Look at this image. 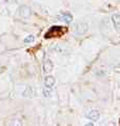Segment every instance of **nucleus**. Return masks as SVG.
<instances>
[{
    "instance_id": "1",
    "label": "nucleus",
    "mask_w": 120,
    "mask_h": 126,
    "mask_svg": "<svg viewBox=\"0 0 120 126\" xmlns=\"http://www.w3.org/2000/svg\"><path fill=\"white\" fill-rule=\"evenodd\" d=\"M63 33L62 27L60 26H53L50 29V31L45 34V38H52V37H59Z\"/></svg>"
},
{
    "instance_id": "2",
    "label": "nucleus",
    "mask_w": 120,
    "mask_h": 126,
    "mask_svg": "<svg viewBox=\"0 0 120 126\" xmlns=\"http://www.w3.org/2000/svg\"><path fill=\"white\" fill-rule=\"evenodd\" d=\"M18 12H19V15L21 17H24V18H27V17H30L31 16V9L29 8V6H26V5H22V6H20L19 10H18Z\"/></svg>"
},
{
    "instance_id": "3",
    "label": "nucleus",
    "mask_w": 120,
    "mask_h": 126,
    "mask_svg": "<svg viewBox=\"0 0 120 126\" xmlns=\"http://www.w3.org/2000/svg\"><path fill=\"white\" fill-rule=\"evenodd\" d=\"M87 29H89L87 24H85V23H78L75 26V33L78 34V35H82L84 33H86Z\"/></svg>"
},
{
    "instance_id": "4",
    "label": "nucleus",
    "mask_w": 120,
    "mask_h": 126,
    "mask_svg": "<svg viewBox=\"0 0 120 126\" xmlns=\"http://www.w3.org/2000/svg\"><path fill=\"white\" fill-rule=\"evenodd\" d=\"M53 68H54V64H53V62L50 60V59H47V60L44 61L43 63V72L45 74H48L53 71Z\"/></svg>"
},
{
    "instance_id": "5",
    "label": "nucleus",
    "mask_w": 120,
    "mask_h": 126,
    "mask_svg": "<svg viewBox=\"0 0 120 126\" xmlns=\"http://www.w3.org/2000/svg\"><path fill=\"white\" fill-rule=\"evenodd\" d=\"M55 85V78L52 76H47L44 78V86L47 87V88H52L53 86Z\"/></svg>"
},
{
    "instance_id": "6",
    "label": "nucleus",
    "mask_w": 120,
    "mask_h": 126,
    "mask_svg": "<svg viewBox=\"0 0 120 126\" xmlns=\"http://www.w3.org/2000/svg\"><path fill=\"white\" fill-rule=\"evenodd\" d=\"M87 118L92 121H98L100 119V113L98 110H91L87 114Z\"/></svg>"
},
{
    "instance_id": "7",
    "label": "nucleus",
    "mask_w": 120,
    "mask_h": 126,
    "mask_svg": "<svg viewBox=\"0 0 120 126\" xmlns=\"http://www.w3.org/2000/svg\"><path fill=\"white\" fill-rule=\"evenodd\" d=\"M112 21H113V24H114L115 29L117 31H120V15L114 14V15L112 16Z\"/></svg>"
},
{
    "instance_id": "8",
    "label": "nucleus",
    "mask_w": 120,
    "mask_h": 126,
    "mask_svg": "<svg viewBox=\"0 0 120 126\" xmlns=\"http://www.w3.org/2000/svg\"><path fill=\"white\" fill-rule=\"evenodd\" d=\"M58 19L61 20V21H64L66 23H70L71 21L73 20V17L70 15V14H62V15L58 16Z\"/></svg>"
},
{
    "instance_id": "9",
    "label": "nucleus",
    "mask_w": 120,
    "mask_h": 126,
    "mask_svg": "<svg viewBox=\"0 0 120 126\" xmlns=\"http://www.w3.org/2000/svg\"><path fill=\"white\" fill-rule=\"evenodd\" d=\"M35 41V37L34 36H27L25 39H24V42H25V43H32V42H34Z\"/></svg>"
},
{
    "instance_id": "10",
    "label": "nucleus",
    "mask_w": 120,
    "mask_h": 126,
    "mask_svg": "<svg viewBox=\"0 0 120 126\" xmlns=\"http://www.w3.org/2000/svg\"><path fill=\"white\" fill-rule=\"evenodd\" d=\"M16 0H0V4H3V3H13Z\"/></svg>"
},
{
    "instance_id": "11",
    "label": "nucleus",
    "mask_w": 120,
    "mask_h": 126,
    "mask_svg": "<svg viewBox=\"0 0 120 126\" xmlns=\"http://www.w3.org/2000/svg\"><path fill=\"white\" fill-rule=\"evenodd\" d=\"M43 94H44L45 97H48V96H50V92H48V90H47V88H44V89H43Z\"/></svg>"
}]
</instances>
